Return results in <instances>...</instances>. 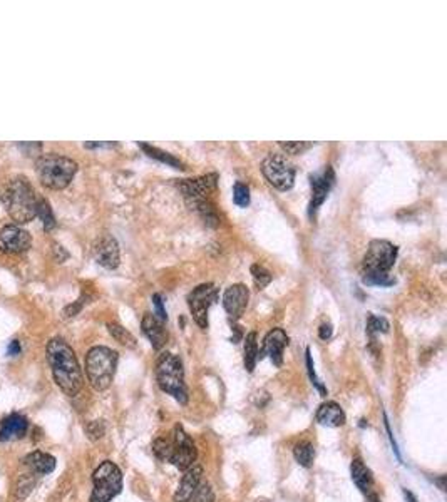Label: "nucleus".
I'll use <instances>...</instances> for the list:
<instances>
[{
	"label": "nucleus",
	"mask_w": 447,
	"mask_h": 502,
	"mask_svg": "<svg viewBox=\"0 0 447 502\" xmlns=\"http://www.w3.org/2000/svg\"><path fill=\"white\" fill-rule=\"evenodd\" d=\"M45 355L51 365L52 379L68 397H76L82 390L84 376L73 347L64 338L54 337L47 342Z\"/></svg>",
	"instance_id": "f257e3e1"
},
{
	"label": "nucleus",
	"mask_w": 447,
	"mask_h": 502,
	"mask_svg": "<svg viewBox=\"0 0 447 502\" xmlns=\"http://www.w3.org/2000/svg\"><path fill=\"white\" fill-rule=\"evenodd\" d=\"M3 206L15 223H29L37 215V201L39 196L36 195L34 188L24 176L10 179L2 195Z\"/></svg>",
	"instance_id": "f03ea898"
},
{
	"label": "nucleus",
	"mask_w": 447,
	"mask_h": 502,
	"mask_svg": "<svg viewBox=\"0 0 447 502\" xmlns=\"http://www.w3.org/2000/svg\"><path fill=\"white\" fill-rule=\"evenodd\" d=\"M36 173L43 186L49 190H64L77 173V162L57 153L43 154L36 159Z\"/></svg>",
	"instance_id": "7ed1b4c3"
},
{
	"label": "nucleus",
	"mask_w": 447,
	"mask_h": 502,
	"mask_svg": "<svg viewBox=\"0 0 447 502\" xmlns=\"http://www.w3.org/2000/svg\"><path fill=\"white\" fill-rule=\"evenodd\" d=\"M156 380L165 393L173 397L178 404L186 405L190 400L185 382V368L178 355L165 351L156 362Z\"/></svg>",
	"instance_id": "20e7f679"
},
{
	"label": "nucleus",
	"mask_w": 447,
	"mask_h": 502,
	"mask_svg": "<svg viewBox=\"0 0 447 502\" xmlns=\"http://www.w3.org/2000/svg\"><path fill=\"white\" fill-rule=\"evenodd\" d=\"M119 353L109 347H93L86 355V375L94 390L104 392L111 387L118 368Z\"/></svg>",
	"instance_id": "39448f33"
},
{
	"label": "nucleus",
	"mask_w": 447,
	"mask_h": 502,
	"mask_svg": "<svg viewBox=\"0 0 447 502\" xmlns=\"http://www.w3.org/2000/svg\"><path fill=\"white\" fill-rule=\"evenodd\" d=\"M123 491V472L112 460L99 464L93 474V492L89 502H111Z\"/></svg>",
	"instance_id": "423d86ee"
},
{
	"label": "nucleus",
	"mask_w": 447,
	"mask_h": 502,
	"mask_svg": "<svg viewBox=\"0 0 447 502\" xmlns=\"http://www.w3.org/2000/svg\"><path fill=\"white\" fill-rule=\"evenodd\" d=\"M397 259V246L387 240H372L363 257V273H388Z\"/></svg>",
	"instance_id": "0eeeda50"
},
{
	"label": "nucleus",
	"mask_w": 447,
	"mask_h": 502,
	"mask_svg": "<svg viewBox=\"0 0 447 502\" xmlns=\"http://www.w3.org/2000/svg\"><path fill=\"white\" fill-rule=\"evenodd\" d=\"M262 173L271 186L280 191H287L295 183V167L282 154H270L263 159Z\"/></svg>",
	"instance_id": "6e6552de"
},
{
	"label": "nucleus",
	"mask_w": 447,
	"mask_h": 502,
	"mask_svg": "<svg viewBox=\"0 0 447 502\" xmlns=\"http://www.w3.org/2000/svg\"><path fill=\"white\" fill-rule=\"evenodd\" d=\"M216 296H218V290L213 283L198 284L188 295V307L199 328H208V312L216 301Z\"/></svg>",
	"instance_id": "1a4fd4ad"
},
{
	"label": "nucleus",
	"mask_w": 447,
	"mask_h": 502,
	"mask_svg": "<svg viewBox=\"0 0 447 502\" xmlns=\"http://www.w3.org/2000/svg\"><path fill=\"white\" fill-rule=\"evenodd\" d=\"M196 457H198V450L193 439L186 434L181 424L174 425L173 430V455H171L169 464L179 471H188L191 466H195Z\"/></svg>",
	"instance_id": "9d476101"
},
{
	"label": "nucleus",
	"mask_w": 447,
	"mask_h": 502,
	"mask_svg": "<svg viewBox=\"0 0 447 502\" xmlns=\"http://www.w3.org/2000/svg\"><path fill=\"white\" fill-rule=\"evenodd\" d=\"M31 233L17 225H6L0 228V251L7 254H19L31 248Z\"/></svg>",
	"instance_id": "9b49d317"
},
{
	"label": "nucleus",
	"mask_w": 447,
	"mask_h": 502,
	"mask_svg": "<svg viewBox=\"0 0 447 502\" xmlns=\"http://www.w3.org/2000/svg\"><path fill=\"white\" fill-rule=\"evenodd\" d=\"M335 183V174H333L332 166H325L319 173H313L310 176L312 186V201H310V216L315 215L319 206L327 199L330 190Z\"/></svg>",
	"instance_id": "f8f14e48"
},
{
	"label": "nucleus",
	"mask_w": 447,
	"mask_h": 502,
	"mask_svg": "<svg viewBox=\"0 0 447 502\" xmlns=\"http://www.w3.org/2000/svg\"><path fill=\"white\" fill-rule=\"evenodd\" d=\"M250 300V290L243 283L232 284L227 288L223 295V307L232 320H238L245 313L246 307H248Z\"/></svg>",
	"instance_id": "ddd939ff"
},
{
	"label": "nucleus",
	"mask_w": 447,
	"mask_h": 502,
	"mask_svg": "<svg viewBox=\"0 0 447 502\" xmlns=\"http://www.w3.org/2000/svg\"><path fill=\"white\" fill-rule=\"evenodd\" d=\"M94 258L99 265L107 268V270H114L119 265V245L114 238L106 234V236L99 238L98 243L94 245Z\"/></svg>",
	"instance_id": "4468645a"
},
{
	"label": "nucleus",
	"mask_w": 447,
	"mask_h": 502,
	"mask_svg": "<svg viewBox=\"0 0 447 502\" xmlns=\"http://www.w3.org/2000/svg\"><path fill=\"white\" fill-rule=\"evenodd\" d=\"M165 324L166 321H162L154 313H144L143 321H141L143 333L151 342L154 350H161L168 342V330H166Z\"/></svg>",
	"instance_id": "2eb2a0df"
},
{
	"label": "nucleus",
	"mask_w": 447,
	"mask_h": 502,
	"mask_svg": "<svg viewBox=\"0 0 447 502\" xmlns=\"http://www.w3.org/2000/svg\"><path fill=\"white\" fill-rule=\"evenodd\" d=\"M288 345V335L285 330L273 328L266 333L265 340H263V353H266L273 362L275 367H282L283 363V351Z\"/></svg>",
	"instance_id": "dca6fc26"
},
{
	"label": "nucleus",
	"mask_w": 447,
	"mask_h": 502,
	"mask_svg": "<svg viewBox=\"0 0 447 502\" xmlns=\"http://www.w3.org/2000/svg\"><path fill=\"white\" fill-rule=\"evenodd\" d=\"M29 420L20 413H10L0 422V442L19 441L27 435Z\"/></svg>",
	"instance_id": "f3484780"
},
{
	"label": "nucleus",
	"mask_w": 447,
	"mask_h": 502,
	"mask_svg": "<svg viewBox=\"0 0 447 502\" xmlns=\"http://www.w3.org/2000/svg\"><path fill=\"white\" fill-rule=\"evenodd\" d=\"M202 479H203V467L202 466H191L188 471L185 472V476H183L181 482H179L176 492H174V502H190L191 497H193V494L196 489H198V485L202 484Z\"/></svg>",
	"instance_id": "a211bd4d"
},
{
	"label": "nucleus",
	"mask_w": 447,
	"mask_h": 502,
	"mask_svg": "<svg viewBox=\"0 0 447 502\" xmlns=\"http://www.w3.org/2000/svg\"><path fill=\"white\" fill-rule=\"evenodd\" d=\"M22 464L34 476H47L54 472V469L57 466V460L54 455L47 454V452L34 450L22 459Z\"/></svg>",
	"instance_id": "6ab92c4d"
},
{
	"label": "nucleus",
	"mask_w": 447,
	"mask_h": 502,
	"mask_svg": "<svg viewBox=\"0 0 447 502\" xmlns=\"http://www.w3.org/2000/svg\"><path fill=\"white\" fill-rule=\"evenodd\" d=\"M317 422L325 427H342L347 422L345 412L337 402H325L317 410Z\"/></svg>",
	"instance_id": "aec40b11"
},
{
	"label": "nucleus",
	"mask_w": 447,
	"mask_h": 502,
	"mask_svg": "<svg viewBox=\"0 0 447 502\" xmlns=\"http://www.w3.org/2000/svg\"><path fill=\"white\" fill-rule=\"evenodd\" d=\"M350 476H352L354 484L357 485L358 489L363 494H370L372 487H374V474L369 467L363 464L362 459H354L352 464H350Z\"/></svg>",
	"instance_id": "412c9836"
},
{
	"label": "nucleus",
	"mask_w": 447,
	"mask_h": 502,
	"mask_svg": "<svg viewBox=\"0 0 447 502\" xmlns=\"http://www.w3.org/2000/svg\"><path fill=\"white\" fill-rule=\"evenodd\" d=\"M258 358H260V350H258V342H257V333L250 332L245 337V368L246 372H252L257 367Z\"/></svg>",
	"instance_id": "4be33fe9"
},
{
	"label": "nucleus",
	"mask_w": 447,
	"mask_h": 502,
	"mask_svg": "<svg viewBox=\"0 0 447 502\" xmlns=\"http://www.w3.org/2000/svg\"><path fill=\"white\" fill-rule=\"evenodd\" d=\"M294 457L302 467H312L313 459H315V447H313L312 442L300 441L298 443H295L294 447Z\"/></svg>",
	"instance_id": "5701e85b"
},
{
	"label": "nucleus",
	"mask_w": 447,
	"mask_h": 502,
	"mask_svg": "<svg viewBox=\"0 0 447 502\" xmlns=\"http://www.w3.org/2000/svg\"><path fill=\"white\" fill-rule=\"evenodd\" d=\"M107 330H109L112 338H114L118 343H121L123 347H126V349H135V347L137 345L135 335L129 332V330L124 328L123 325L116 324V321H109V324H107Z\"/></svg>",
	"instance_id": "b1692460"
},
{
	"label": "nucleus",
	"mask_w": 447,
	"mask_h": 502,
	"mask_svg": "<svg viewBox=\"0 0 447 502\" xmlns=\"http://www.w3.org/2000/svg\"><path fill=\"white\" fill-rule=\"evenodd\" d=\"M37 484V476H34L31 472V474H20L17 482H15V496H17V499L24 501L27 499L29 496H31L32 491H34Z\"/></svg>",
	"instance_id": "393cba45"
},
{
	"label": "nucleus",
	"mask_w": 447,
	"mask_h": 502,
	"mask_svg": "<svg viewBox=\"0 0 447 502\" xmlns=\"http://www.w3.org/2000/svg\"><path fill=\"white\" fill-rule=\"evenodd\" d=\"M139 148L144 149L146 153H148V156L158 159V161L166 162V165H169V166H174V167H176V169H185V167H183V162L179 161V159L174 158V156H171L169 153H165V151H161V149H158V148H153V146L144 144V142H141Z\"/></svg>",
	"instance_id": "a878e982"
},
{
	"label": "nucleus",
	"mask_w": 447,
	"mask_h": 502,
	"mask_svg": "<svg viewBox=\"0 0 447 502\" xmlns=\"http://www.w3.org/2000/svg\"><path fill=\"white\" fill-rule=\"evenodd\" d=\"M36 216L40 218L45 231H51L54 226H56V216H54L51 204H49V201L45 198H39V201H37V215Z\"/></svg>",
	"instance_id": "bb28decb"
},
{
	"label": "nucleus",
	"mask_w": 447,
	"mask_h": 502,
	"mask_svg": "<svg viewBox=\"0 0 447 502\" xmlns=\"http://www.w3.org/2000/svg\"><path fill=\"white\" fill-rule=\"evenodd\" d=\"M153 452L158 459L162 460V462H169L171 455H173V441L169 439H156L153 442Z\"/></svg>",
	"instance_id": "cd10ccee"
},
{
	"label": "nucleus",
	"mask_w": 447,
	"mask_h": 502,
	"mask_svg": "<svg viewBox=\"0 0 447 502\" xmlns=\"http://www.w3.org/2000/svg\"><path fill=\"white\" fill-rule=\"evenodd\" d=\"M362 282L367 287H392L395 278L388 273H363Z\"/></svg>",
	"instance_id": "c85d7f7f"
},
{
	"label": "nucleus",
	"mask_w": 447,
	"mask_h": 502,
	"mask_svg": "<svg viewBox=\"0 0 447 502\" xmlns=\"http://www.w3.org/2000/svg\"><path fill=\"white\" fill-rule=\"evenodd\" d=\"M388 328H391V325H388V321L386 320L384 317H377V315H369V320H367V333L370 335V337H374L375 333H387Z\"/></svg>",
	"instance_id": "c756f323"
},
{
	"label": "nucleus",
	"mask_w": 447,
	"mask_h": 502,
	"mask_svg": "<svg viewBox=\"0 0 447 502\" xmlns=\"http://www.w3.org/2000/svg\"><path fill=\"white\" fill-rule=\"evenodd\" d=\"M84 430H86V435L89 441L98 442V441H101V439L104 437V434H106V424H104V420H91L86 424Z\"/></svg>",
	"instance_id": "7c9ffc66"
},
{
	"label": "nucleus",
	"mask_w": 447,
	"mask_h": 502,
	"mask_svg": "<svg viewBox=\"0 0 447 502\" xmlns=\"http://www.w3.org/2000/svg\"><path fill=\"white\" fill-rule=\"evenodd\" d=\"M190 502H215V491L208 482H202L196 489Z\"/></svg>",
	"instance_id": "2f4dec72"
},
{
	"label": "nucleus",
	"mask_w": 447,
	"mask_h": 502,
	"mask_svg": "<svg viewBox=\"0 0 447 502\" xmlns=\"http://www.w3.org/2000/svg\"><path fill=\"white\" fill-rule=\"evenodd\" d=\"M233 201H235L236 206L246 208L250 204V190L248 186L243 183H236L235 188H233Z\"/></svg>",
	"instance_id": "473e14b6"
},
{
	"label": "nucleus",
	"mask_w": 447,
	"mask_h": 502,
	"mask_svg": "<svg viewBox=\"0 0 447 502\" xmlns=\"http://www.w3.org/2000/svg\"><path fill=\"white\" fill-rule=\"evenodd\" d=\"M252 275H253V280H255V284H257L258 288H265L266 284H268L271 282V273L268 270H266L265 266L262 265H252Z\"/></svg>",
	"instance_id": "72a5a7b5"
},
{
	"label": "nucleus",
	"mask_w": 447,
	"mask_h": 502,
	"mask_svg": "<svg viewBox=\"0 0 447 502\" xmlns=\"http://www.w3.org/2000/svg\"><path fill=\"white\" fill-rule=\"evenodd\" d=\"M305 355H307V370H308V376H310L312 383L315 385V388L321 393V397L327 395V388L324 387V385L320 383V380L317 379V374H315V367H313V360H312V353H310V349H307V351H305Z\"/></svg>",
	"instance_id": "f704fd0d"
},
{
	"label": "nucleus",
	"mask_w": 447,
	"mask_h": 502,
	"mask_svg": "<svg viewBox=\"0 0 447 502\" xmlns=\"http://www.w3.org/2000/svg\"><path fill=\"white\" fill-rule=\"evenodd\" d=\"M312 142L303 141H294V142H280V148L285 151L287 154H302L303 151L312 148Z\"/></svg>",
	"instance_id": "c9c22d12"
},
{
	"label": "nucleus",
	"mask_w": 447,
	"mask_h": 502,
	"mask_svg": "<svg viewBox=\"0 0 447 502\" xmlns=\"http://www.w3.org/2000/svg\"><path fill=\"white\" fill-rule=\"evenodd\" d=\"M153 303H154V307H156V313H154V315H156L158 318H161L162 321H168V313H166L165 303H162V296L160 295V293H154Z\"/></svg>",
	"instance_id": "e433bc0d"
},
{
	"label": "nucleus",
	"mask_w": 447,
	"mask_h": 502,
	"mask_svg": "<svg viewBox=\"0 0 447 502\" xmlns=\"http://www.w3.org/2000/svg\"><path fill=\"white\" fill-rule=\"evenodd\" d=\"M84 303H86V296H82V298L76 300L73 305H69V307H66L64 310H62V317H64V318L76 317L79 313V310L82 308V305H84Z\"/></svg>",
	"instance_id": "4c0bfd02"
},
{
	"label": "nucleus",
	"mask_w": 447,
	"mask_h": 502,
	"mask_svg": "<svg viewBox=\"0 0 447 502\" xmlns=\"http://www.w3.org/2000/svg\"><path fill=\"white\" fill-rule=\"evenodd\" d=\"M384 422H386V429H387L388 439H391V443H392V447H394V454L397 455V459H399V460H402V457H400V452H399V447H397V442H395V439H394V434H392V430H391V424H388V420H387V416H384Z\"/></svg>",
	"instance_id": "58836bf2"
},
{
	"label": "nucleus",
	"mask_w": 447,
	"mask_h": 502,
	"mask_svg": "<svg viewBox=\"0 0 447 502\" xmlns=\"http://www.w3.org/2000/svg\"><path fill=\"white\" fill-rule=\"evenodd\" d=\"M332 333H333L332 325H330V324H324V325H320V328H319V337H320V340H325V342L330 340V338H332Z\"/></svg>",
	"instance_id": "ea45409f"
},
{
	"label": "nucleus",
	"mask_w": 447,
	"mask_h": 502,
	"mask_svg": "<svg viewBox=\"0 0 447 502\" xmlns=\"http://www.w3.org/2000/svg\"><path fill=\"white\" fill-rule=\"evenodd\" d=\"M20 353V343L19 340H12L9 343V347H7V355H10V357H14V355H19Z\"/></svg>",
	"instance_id": "a19ab883"
},
{
	"label": "nucleus",
	"mask_w": 447,
	"mask_h": 502,
	"mask_svg": "<svg viewBox=\"0 0 447 502\" xmlns=\"http://www.w3.org/2000/svg\"><path fill=\"white\" fill-rule=\"evenodd\" d=\"M86 148L87 149H93V148H107V146H114L112 142H86Z\"/></svg>",
	"instance_id": "79ce46f5"
},
{
	"label": "nucleus",
	"mask_w": 447,
	"mask_h": 502,
	"mask_svg": "<svg viewBox=\"0 0 447 502\" xmlns=\"http://www.w3.org/2000/svg\"><path fill=\"white\" fill-rule=\"evenodd\" d=\"M434 482L439 485V489H441V491H446V476H441L439 479H434Z\"/></svg>",
	"instance_id": "37998d69"
},
{
	"label": "nucleus",
	"mask_w": 447,
	"mask_h": 502,
	"mask_svg": "<svg viewBox=\"0 0 447 502\" xmlns=\"http://www.w3.org/2000/svg\"><path fill=\"white\" fill-rule=\"evenodd\" d=\"M404 497H405V501H407V502H417V497L416 496H414V494L411 492V491H407V489H404Z\"/></svg>",
	"instance_id": "c03bdc74"
},
{
	"label": "nucleus",
	"mask_w": 447,
	"mask_h": 502,
	"mask_svg": "<svg viewBox=\"0 0 447 502\" xmlns=\"http://www.w3.org/2000/svg\"><path fill=\"white\" fill-rule=\"evenodd\" d=\"M365 502H380V499L377 497V494L370 492V494H367V501Z\"/></svg>",
	"instance_id": "a18cd8bd"
},
{
	"label": "nucleus",
	"mask_w": 447,
	"mask_h": 502,
	"mask_svg": "<svg viewBox=\"0 0 447 502\" xmlns=\"http://www.w3.org/2000/svg\"><path fill=\"white\" fill-rule=\"evenodd\" d=\"M0 201H2V196H0Z\"/></svg>",
	"instance_id": "49530a36"
}]
</instances>
